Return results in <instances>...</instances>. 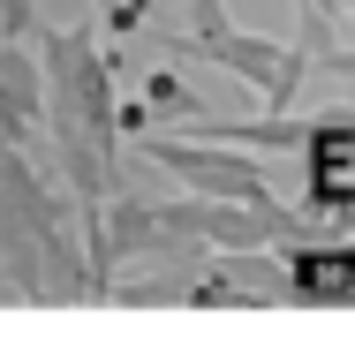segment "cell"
<instances>
[{
	"label": "cell",
	"instance_id": "cell-1",
	"mask_svg": "<svg viewBox=\"0 0 355 347\" xmlns=\"http://www.w3.org/2000/svg\"><path fill=\"white\" fill-rule=\"evenodd\" d=\"M151 166H166L174 181H189L197 197H227V204H257L272 211V189H265V166L227 151L219 136H137Z\"/></svg>",
	"mask_w": 355,
	"mask_h": 347
},
{
	"label": "cell",
	"instance_id": "cell-2",
	"mask_svg": "<svg viewBox=\"0 0 355 347\" xmlns=\"http://www.w3.org/2000/svg\"><path fill=\"white\" fill-rule=\"evenodd\" d=\"M182 46L205 53V61H219L227 75H242V83L265 98V114H280L287 98H295V83H302V69H310L302 46L257 38V30H234V23H219V30H205V38H182ZM182 46H174V53H182Z\"/></svg>",
	"mask_w": 355,
	"mask_h": 347
},
{
	"label": "cell",
	"instance_id": "cell-3",
	"mask_svg": "<svg viewBox=\"0 0 355 347\" xmlns=\"http://www.w3.org/2000/svg\"><path fill=\"white\" fill-rule=\"evenodd\" d=\"M144 106H151V121H159V114H166V121H197V114H205L174 69H151V75H144Z\"/></svg>",
	"mask_w": 355,
	"mask_h": 347
},
{
	"label": "cell",
	"instance_id": "cell-4",
	"mask_svg": "<svg viewBox=\"0 0 355 347\" xmlns=\"http://www.w3.org/2000/svg\"><path fill=\"white\" fill-rule=\"evenodd\" d=\"M325 69H333V75H355V46H333V53H325Z\"/></svg>",
	"mask_w": 355,
	"mask_h": 347
}]
</instances>
